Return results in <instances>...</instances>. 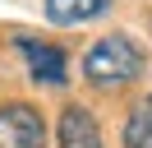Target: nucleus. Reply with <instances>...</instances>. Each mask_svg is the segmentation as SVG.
I'll list each match as a JSON object with an SVG mask.
<instances>
[{"label":"nucleus","instance_id":"obj_3","mask_svg":"<svg viewBox=\"0 0 152 148\" xmlns=\"http://www.w3.org/2000/svg\"><path fill=\"white\" fill-rule=\"evenodd\" d=\"M56 148H102V120L83 102H65L56 120Z\"/></svg>","mask_w":152,"mask_h":148},{"label":"nucleus","instance_id":"obj_6","mask_svg":"<svg viewBox=\"0 0 152 148\" xmlns=\"http://www.w3.org/2000/svg\"><path fill=\"white\" fill-rule=\"evenodd\" d=\"M51 23H88V18L106 14L115 0H42Z\"/></svg>","mask_w":152,"mask_h":148},{"label":"nucleus","instance_id":"obj_4","mask_svg":"<svg viewBox=\"0 0 152 148\" xmlns=\"http://www.w3.org/2000/svg\"><path fill=\"white\" fill-rule=\"evenodd\" d=\"M19 51H23V60H28V70H32V79H37V83L60 88V83L69 79V60H65V51H60L56 42H42V37H19Z\"/></svg>","mask_w":152,"mask_h":148},{"label":"nucleus","instance_id":"obj_1","mask_svg":"<svg viewBox=\"0 0 152 148\" xmlns=\"http://www.w3.org/2000/svg\"><path fill=\"white\" fill-rule=\"evenodd\" d=\"M148 70V51L129 33H106L83 51V79L92 88H124Z\"/></svg>","mask_w":152,"mask_h":148},{"label":"nucleus","instance_id":"obj_2","mask_svg":"<svg viewBox=\"0 0 152 148\" xmlns=\"http://www.w3.org/2000/svg\"><path fill=\"white\" fill-rule=\"evenodd\" d=\"M0 148H46V120L28 102L0 107Z\"/></svg>","mask_w":152,"mask_h":148},{"label":"nucleus","instance_id":"obj_5","mask_svg":"<svg viewBox=\"0 0 152 148\" xmlns=\"http://www.w3.org/2000/svg\"><path fill=\"white\" fill-rule=\"evenodd\" d=\"M120 144H124V148H152V92L129 107L124 130H120Z\"/></svg>","mask_w":152,"mask_h":148}]
</instances>
